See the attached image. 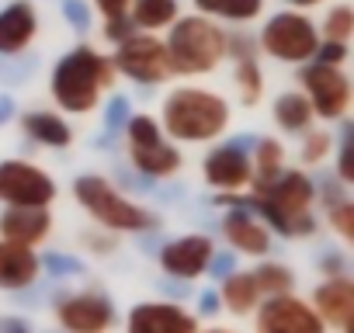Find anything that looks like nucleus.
<instances>
[{
	"mask_svg": "<svg viewBox=\"0 0 354 333\" xmlns=\"http://www.w3.org/2000/svg\"><path fill=\"white\" fill-rule=\"evenodd\" d=\"M250 146L254 135H236V139H219L205 149L202 156V181L205 188L219 195H243L254 184V166H250Z\"/></svg>",
	"mask_w": 354,
	"mask_h": 333,
	"instance_id": "10",
	"label": "nucleus"
},
{
	"mask_svg": "<svg viewBox=\"0 0 354 333\" xmlns=\"http://www.w3.org/2000/svg\"><path fill=\"white\" fill-rule=\"evenodd\" d=\"M216 295H219V305L230 312V316H254V309L261 305V288H257V281H254V274L250 271H230L223 281H219V288H216Z\"/></svg>",
	"mask_w": 354,
	"mask_h": 333,
	"instance_id": "24",
	"label": "nucleus"
},
{
	"mask_svg": "<svg viewBox=\"0 0 354 333\" xmlns=\"http://www.w3.org/2000/svg\"><path fill=\"white\" fill-rule=\"evenodd\" d=\"M73 202L84 209V216L104 229V233H115V236H146V233H156L163 226V219L146 209L142 202L129 198L125 188H118L111 178L104 174H77L73 184Z\"/></svg>",
	"mask_w": 354,
	"mask_h": 333,
	"instance_id": "4",
	"label": "nucleus"
},
{
	"mask_svg": "<svg viewBox=\"0 0 354 333\" xmlns=\"http://www.w3.org/2000/svg\"><path fill=\"white\" fill-rule=\"evenodd\" d=\"M18 129L28 142L42 146V149H70L77 132L70 125L66 115L59 111H49V108H32V111H21L18 115Z\"/></svg>",
	"mask_w": 354,
	"mask_h": 333,
	"instance_id": "21",
	"label": "nucleus"
},
{
	"mask_svg": "<svg viewBox=\"0 0 354 333\" xmlns=\"http://www.w3.org/2000/svg\"><path fill=\"white\" fill-rule=\"evenodd\" d=\"M333 142L337 135L330 129H309L299 135V163H302V171H316V166L330 163L333 160Z\"/></svg>",
	"mask_w": 354,
	"mask_h": 333,
	"instance_id": "30",
	"label": "nucleus"
},
{
	"mask_svg": "<svg viewBox=\"0 0 354 333\" xmlns=\"http://www.w3.org/2000/svg\"><path fill=\"white\" fill-rule=\"evenodd\" d=\"M111 56V66L118 77L139 84V87H160L170 77V63H167V49H163V39L160 35H149V32H132L125 42L115 46Z\"/></svg>",
	"mask_w": 354,
	"mask_h": 333,
	"instance_id": "11",
	"label": "nucleus"
},
{
	"mask_svg": "<svg viewBox=\"0 0 354 333\" xmlns=\"http://www.w3.org/2000/svg\"><path fill=\"white\" fill-rule=\"evenodd\" d=\"M0 333H32V323L21 316H0Z\"/></svg>",
	"mask_w": 354,
	"mask_h": 333,
	"instance_id": "43",
	"label": "nucleus"
},
{
	"mask_svg": "<svg viewBox=\"0 0 354 333\" xmlns=\"http://www.w3.org/2000/svg\"><path fill=\"white\" fill-rule=\"evenodd\" d=\"M91 11L101 18V21H118V18H129V0H87Z\"/></svg>",
	"mask_w": 354,
	"mask_h": 333,
	"instance_id": "38",
	"label": "nucleus"
},
{
	"mask_svg": "<svg viewBox=\"0 0 354 333\" xmlns=\"http://www.w3.org/2000/svg\"><path fill=\"white\" fill-rule=\"evenodd\" d=\"M285 8H292V11H313V8H319V4H326V0H281Z\"/></svg>",
	"mask_w": 354,
	"mask_h": 333,
	"instance_id": "44",
	"label": "nucleus"
},
{
	"mask_svg": "<svg viewBox=\"0 0 354 333\" xmlns=\"http://www.w3.org/2000/svg\"><path fill=\"white\" fill-rule=\"evenodd\" d=\"M219 312H223V305H219L216 288H205V292L198 295V312H195V316L202 319V316H219Z\"/></svg>",
	"mask_w": 354,
	"mask_h": 333,
	"instance_id": "42",
	"label": "nucleus"
},
{
	"mask_svg": "<svg viewBox=\"0 0 354 333\" xmlns=\"http://www.w3.org/2000/svg\"><path fill=\"white\" fill-rule=\"evenodd\" d=\"M254 39H257L261 56H268L274 63H285V66H295V70L313 63V56L319 49V28H316L313 15L292 11V8L264 15Z\"/></svg>",
	"mask_w": 354,
	"mask_h": 333,
	"instance_id": "7",
	"label": "nucleus"
},
{
	"mask_svg": "<svg viewBox=\"0 0 354 333\" xmlns=\"http://www.w3.org/2000/svg\"><path fill=\"white\" fill-rule=\"evenodd\" d=\"M42 278V257L32 247L0 240V292H28Z\"/></svg>",
	"mask_w": 354,
	"mask_h": 333,
	"instance_id": "22",
	"label": "nucleus"
},
{
	"mask_svg": "<svg viewBox=\"0 0 354 333\" xmlns=\"http://www.w3.org/2000/svg\"><path fill=\"white\" fill-rule=\"evenodd\" d=\"M84 247H87L91 254H97V257H108V254L118 250V236L94 226V233H84Z\"/></svg>",
	"mask_w": 354,
	"mask_h": 333,
	"instance_id": "37",
	"label": "nucleus"
},
{
	"mask_svg": "<svg viewBox=\"0 0 354 333\" xmlns=\"http://www.w3.org/2000/svg\"><path fill=\"white\" fill-rule=\"evenodd\" d=\"M59 8H63V18H66L70 28H77V32H91L94 28V11H91L87 0H63Z\"/></svg>",
	"mask_w": 354,
	"mask_h": 333,
	"instance_id": "35",
	"label": "nucleus"
},
{
	"mask_svg": "<svg viewBox=\"0 0 354 333\" xmlns=\"http://www.w3.org/2000/svg\"><path fill=\"white\" fill-rule=\"evenodd\" d=\"M42 18L32 0H11L0 8V56L4 59H18L21 53L32 49V42L39 39Z\"/></svg>",
	"mask_w": 354,
	"mask_h": 333,
	"instance_id": "18",
	"label": "nucleus"
},
{
	"mask_svg": "<svg viewBox=\"0 0 354 333\" xmlns=\"http://www.w3.org/2000/svg\"><path fill=\"white\" fill-rule=\"evenodd\" d=\"M181 18V0H129V21L136 32L163 35Z\"/></svg>",
	"mask_w": 354,
	"mask_h": 333,
	"instance_id": "26",
	"label": "nucleus"
},
{
	"mask_svg": "<svg viewBox=\"0 0 354 333\" xmlns=\"http://www.w3.org/2000/svg\"><path fill=\"white\" fill-rule=\"evenodd\" d=\"M250 166H254V184H268L271 178H278L285 166H288L285 142H281L278 135H254ZM254 184H250V188H254Z\"/></svg>",
	"mask_w": 354,
	"mask_h": 333,
	"instance_id": "27",
	"label": "nucleus"
},
{
	"mask_svg": "<svg viewBox=\"0 0 354 333\" xmlns=\"http://www.w3.org/2000/svg\"><path fill=\"white\" fill-rule=\"evenodd\" d=\"M271 118H274L278 132H285V135H302L316 125V115L299 87H288L271 101Z\"/></svg>",
	"mask_w": 354,
	"mask_h": 333,
	"instance_id": "25",
	"label": "nucleus"
},
{
	"mask_svg": "<svg viewBox=\"0 0 354 333\" xmlns=\"http://www.w3.org/2000/svg\"><path fill=\"white\" fill-rule=\"evenodd\" d=\"M216 254V240L209 233H181L160 247V271L170 278V281H181V285H192L198 278H205L209 271V260Z\"/></svg>",
	"mask_w": 354,
	"mask_h": 333,
	"instance_id": "14",
	"label": "nucleus"
},
{
	"mask_svg": "<svg viewBox=\"0 0 354 333\" xmlns=\"http://www.w3.org/2000/svg\"><path fill=\"white\" fill-rule=\"evenodd\" d=\"M254 333H326L323 319L299 292L261 298L254 309Z\"/></svg>",
	"mask_w": 354,
	"mask_h": 333,
	"instance_id": "13",
	"label": "nucleus"
},
{
	"mask_svg": "<svg viewBox=\"0 0 354 333\" xmlns=\"http://www.w3.org/2000/svg\"><path fill=\"white\" fill-rule=\"evenodd\" d=\"M160 129L177 146H212L233 125V104L226 94L198 87V84H177L160 101Z\"/></svg>",
	"mask_w": 354,
	"mask_h": 333,
	"instance_id": "3",
	"label": "nucleus"
},
{
	"mask_svg": "<svg viewBox=\"0 0 354 333\" xmlns=\"http://www.w3.org/2000/svg\"><path fill=\"white\" fill-rule=\"evenodd\" d=\"M250 274H254V281H257V288H261V298H274V295H288V292H295V271L288 267V264H281V260H261L257 267H250Z\"/></svg>",
	"mask_w": 354,
	"mask_h": 333,
	"instance_id": "29",
	"label": "nucleus"
},
{
	"mask_svg": "<svg viewBox=\"0 0 354 333\" xmlns=\"http://www.w3.org/2000/svg\"><path fill=\"white\" fill-rule=\"evenodd\" d=\"M309 305L316 309V316L323 319L326 330L354 333V278L351 274H344V278H323L313 288Z\"/></svg>",
	"mask_w": 354,
	"mask_h": 333,
	"instance_id": "17",
	"label": "nucleus"
},
{
	"mask_svg": "<svg viewBox=\"0 0 354 333\" xmlns=\"http://www.w3.org/2000/svg\"><path fill=\"white\" fill-rule=\"evenodd\" d=\"M316 205L323 209V219H326V229L340 240V243H351L354 240V198H351V188L340 184L333 174L316 181Z\"/></svg>",
	"mask_w": 354,
	"mask_h": 333,
	"instance_id": "20",
	"label": "nucleus"
},
{
	"mask_svg": "<svg viewBox=\"0 0 354 333\" xmlns=\"http://www.w3.org/2000/svg\"><path fill=\"white\" fill-rule=\"evenodd\" d=\"M192 11L209 21H219V25L247 28L264 18L268 0H192Z\"/></svg>",
	"mask_w": 354,
	"mask_h": 333,
	"instance_id": "23",
	"label": "nucleus"
},
{
	"mask_svg": "<svg viewBox=\"0 0 354 333\" xmlns=\"http://www.w3.org/2000/svg\"><path fill=\"white\" fill-rule=\"evenodd\" d=\"M129 115H132V101L125 97V94H111L108 101H104V129L115 135V132H122V125L129 122Z\"/></svg>",
	"mask_w": 354,
	"mask_h": 333,
	"instance_id": "33",
	"label": "nucleus"
},
{
	"mask_svg": "<svg viewBox=\"0 0 354 333\" xmlns=\"http://www.w3.org/2000/svg\"><path fill=\"white\" fill-rule=\"evenodd\" d=\"M295 84L306 94L316 122H323V125L347 122L351 104H354V84H351V77H347L344 66H326V63H316L313 59V63L299 66Z\"/></svg>",
	"mask_w": 354,
	"mask_h": 333,
	"instance_id": "8",
	"label": "nucleus"
},
{
	"mask_svg": "<svg viewBox=\"0 0 354 333\" xmlns=\"http://www.w3.org/2000/svg\"><path fill=\"white\" fill-rule=\"evenodd\" d=\"M202 323L174 298H146L125 312V333H198Z\"/></svg>",
	"mask_w": 354,
	"mask_h": 333,
	"instance_id": "15",
	"label": "nucleus"
},
{
	"mask_svg": "<svg viewBox=\"0 0 354 333\" xmlns=\"http://www.w3.org/2000/svg\"><path fill=\"white\" fill-rule=\"evenodd\" d=\"M233 91H236V101L243 108H257L268 94V80H264V66H261V56H243V59H233Z\"/></svg>",
	"mask_w": 354,
	"mask_h": 333,
	"instance_id": "28",
	"label": "nucleus"
},
{
	"mask_svg": "<svg viewBox=\"0 0 354 333\" xmlns=\"http://www.w3.org/2000/svg\"><path fill=\"white\" fill-rule=\"evenodd\" d=\"M340 135L333 142V178L347 188H354V125L351 122H340Z\"/></svg>",
	"mask_w": 354,
	"mask_h": 333,
	"instance_id": "32",
	"label": "nucleus"
},
{
	"mask_svg": "<svg viewBox=\"0 0 354 333\" xmlns=\"http://www.w3.org/2000/svg\"><path fill=\"white\" fill-rule=\"evenodd\" d=\"M15 118V101L8 94H0V125H8Z\"/></svg>",
	"mask_w": 354,
	"mask_h": 333,
	"instance_id": "45",
	"label": "nucleus"
},
{
	"mask_svg": "<svg viewBox=\"0 0 354 333\" xmlns=\"http://www.w3.org/2000/svg\"><path fill=\"white\" fill-rule=\"evenodd\" d=\"M132 32H136V28H132V21H129V18H118V21H101V35H104V42H108V46L125 42Z\"/></svg>",
	"mask_w": 354,
	"mask_h": 333,
	"instance_id": "40",
	"label": "nucleus"
},
{
	"mask_svg": "<svg viewBox=\"0 0 354 333\" xmlns=\"http://www.w3.org/2000/svg\"><path fill=\"white\" fill-rule=\"evenodd\" d=\"M59 198V181L25 156L0 160V205L4 209H53Z\"/></svg>",
	"mask_w": 354,
	"mask_h": 333,
	"instance_id": "9",
	"label": "nucleus"
},
{
	"mask_svg": "<svg viewBox=\"0 0 354 333\" xmlns=\"http://www.w3.org/2000/svg\"><path fill=\"white\" fill-rule=\"evenodd\" d=\"M313 59H316V63H326V66H347L351 46H347V42H323V39H319V49H316Z\"/></svg>",
	"mask_w": 354,
	"mask_h": 333,
	"instance_id": "36",
	"label": "nucleus"
},
{
	"mask_svg": "<svg viewBox=\"0 0 354 333\" xmlns=\"http://www.w3.org/2000/svg\"><path fill=\"white\" fill-rule=\"evenodd\" d=\"M42 271H49V278H73V274L84 271V264H80L77 257L63 254V250H49V254L42 257Z\"/></svg>",
	"mask_w": 354,
	"mask_h": 333,
	"instance_id": "34",
	"label": "nucleus"
},
{
	"mask_svg": "<svg viewBox=\"0 0 354 333\" xmlns=\"http://www.w3.org/2000/svg\"><path fill=\"white\" fill-rule=\"evenodd\" d=\"M122 139H125V153L132 171L146 181H170L181 174L185 166V153L177 142H170L156 122V115L149 111H132L129 122L122 125Z\"/></svg>",
	"mask_w": 354,
	"mask_h": 333,
	"instance_id": "6",
	"label": "nucleus"
},
{
	"mask_svg": "<svg viewBox=\"0 0 354 333\" xmlns=\"http://www.w3.org/2000/svg\"><path fill=\"white\" fill-rule=\"evenodd\" d=\"M219 233L226 240V247L236 254V257H254V260H264L271 254V233L268 226L243 205H230L223 212V222H219Z\"/></svg>",
	"mask_w": 354,
	"mask_h": 333,
	"instance_id": "16",
	"label": "nucleus"
},
{
	"mask_svg": "<svg viewBox=\"0 0 354 333\" xmlns=\"http://www.w3.org/2000/svg\"><path fill=\"white\" fill-rule=\"evenodd\" d=\"M53 209H4L0 212V240L39 250L53 236Z\"/></svg>",
	"mask_w": 354,
	"mask_h": 333,
	"instance_id": "19",
	"label": "nucleus"
},
{
	"mask_svg": "<svg viewBox=\"0 0 354 333\" xmlns=\"http://www.w3.org/2000/svg\"><path fill=\"white\" fill-rule=\"evenodd\" d=\"M198 333H236V330H230V326H205V330H198Z\"/></svg>",
	"mask_w": 354,
	"mask_h": 333,
	"instance_id": "46",
	"label": "nucleus"
},
{
	"mask_svg": "<svg viewBox=\"0 0 354 333\" xmlns=\"http://www.w3.org/2000/svg\"><path fill=\"white\" fill-rule=\"evenodd\" d=\"M216 205H243L250 209L271 236L281 240H309L319 233L316 219V178L302 166H285L268 184H254L243 195H216Z\"/></svg>",
	"mask_w": 354,
	"mask_h": 333,
	"instance_id": "1",
	"label": "nucleus"
},
{
	"mask_svg": "<svg viewBox=\"0 0 354 333\" xmlns=\"http://www.w3.org/2000/svg\"><path fill=\"white\" fill-rule=\"evenodd\" d=\"M316 267H319L323 278H344L347 274V257H344V250H326V254H319Z\"/></svg>",
	"mask_w": 354,
	"mask_h": 333,
	"instance_id": "39",
	"label": "nucleus"
},
{
	"mask_svg": "<svg viewBox=\"0 0 354 333\" xmlns=\"http://www.w3.org/2000/svg\"><path fill=\"white\" fill-rule=\"evenodd\" d=\"M115 84H118V73L111 66V56L91 42H77L49 70V97L56 111L66 118L94 115L101 101L115 91Z\"/></svg>",
	"mask_w": 354,
	"mask_h": 333,
	"instance_id": "2",
	"label": "nucleus"
},
{
	"mask_svg": "<svg viewBox=\"0 0 354 333\" xmlns=\"http://www.w3.org/2000/svg\"><path fill=\"white\" fill-rule=\"evenodd\" d=\"M316 28H319L323 42H347L351 46V39H354V8L347 4V0H337V4H330L323 11Z\"/></svg>",
	"mask_w": 354,
	"mask_h": 333,
	"instance_id": "31",
	"label": "nucleus"
},
{
	"mask_svg": "<svg viewBox=\"0 0 354 333\" xmlns=\"http://www.w3.org/2000/svg\"><path fill=\"white\" fill-rule=\"evenodd\" d=\"M56 326L63 333H111L118 326V305L108 292L97 288H80V292H63L53 302Z\"/></svg>",
	"mask_w": 354,
	"mask_h": 333,
	"instance_id": "12",
	"label": "nucleus"
},
{
	"mask_svg": "<svg viewBox=\"0 0 354 333\" xmlns=\"http://www.w3.org/2000/svg\"><path fill=\"white\" fill-rule=\"evenodd\" d=\"M226 32L219 21H209L202 15H181L160 39L167 49L170 77L181 80H198L216 73L226 63Z\"/></svg>",
	"mask_w": 354,
	"mask_h": 333,
	"instance_id": "5",
	"label": "nucleus"
},
{
	"mask_svg": "<svg viewBox=\"0 0 354 333\" xmlns=\"http://www.w3.org/2000/svg\"><path fill=\"white\" fill-rule=\"evenodd\" d=\"M230 271H236V254H233V250H216L212 260H209V271H205V274H212L216 281H223Z\"/></svg>",
	"mask_w": 354,
	"mask_h": 333,
	"instance_id": "41",
	"label": "nucleus"
}]
</instances>
